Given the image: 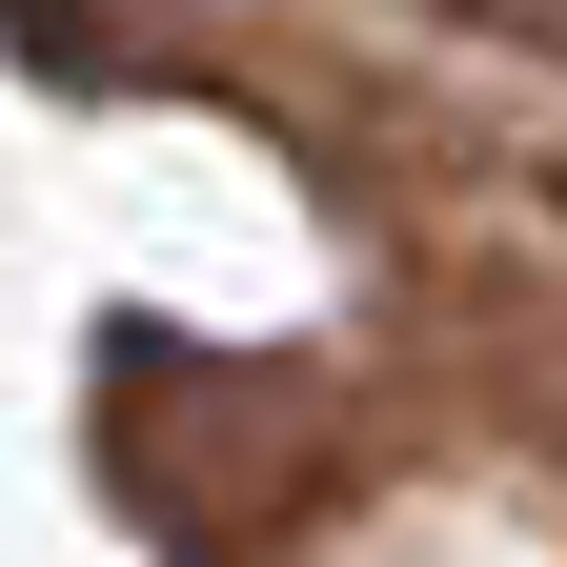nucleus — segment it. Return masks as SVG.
Masks as SVG:
<instances>
[{"label":"nucleus","instance_id":"f257e3e1","mask_svg":"<svg viewBox=\"0 0 567 567\" xmlns=\"http://www.w3.org/2000/svg\"><path fill=\"white\" fill-rule=\"evenodd\" d=\"M425 21H466V41H507V61H567V0H425Z\"/></svg>","mask_w":567,"mask_h":567}]
</instances>
